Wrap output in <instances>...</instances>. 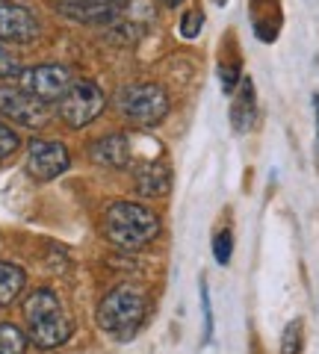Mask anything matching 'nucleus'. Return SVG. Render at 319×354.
I'll return each instance as SVG.
<instances>
[{"label": "nucleus", "mask_w": 319, "mask_h": 354, "mask_svg": "<svg viewBox=\"0 0 319 354\" xmlns=\"http://www.w3.org/2000/svg\"><path fill=\"white\" fill-rule=\"evenodd\" d=\"M39 18L30 9L0 0V41H12V44H30L39 39Z\"/></svg>", "instance_id": "obj_9"}, {"label": "nucleus", "mask_w": 319, "mask_h": 354, "mask_svg": "<svg viewBox=\"0 0 319 354\" xmlns=\"http://www.w3.org/2000/svg\"><path fill=\"white\" fill-rule=\"evenodd\" d=\"M18 145H21V142H18V133L0 121V162H3L6 157H12V153L18 151Z\"/></svg>", "instance_id": "obj_19"}, {"label": "nucleus", "mask_w": 319, "mask_h": 354, "mask_svg": "<svg viewBox=\"0 0 319 354\" xmlns=\"http://www.w3.org/2000/svg\"><path fill=\"white\" fill-rule=\"evenodd\" d=\"M89 157L98 165H104V169H127L130 165V142L122 136V133H107V136L92 142Z\"/></svg>", "instance_id": "obj_11"}, {"label": "nucleus", "mask_w": 319, "mask_h": 354, "mask_svg": "<svg viewBox=\"0 0 319 354\" xmlns=\"http://www.w3.org/2000/svg\"><path fill=\"white\" fill-rule=\"evenodd\" d=\"M230 127L234 133H248L257 121V92H255V83L251 77H243L239 80V88L234 95V104H230Z\"/></svg>", "instance_id": "obj_10"}, {"label": "nucleus", "mask_w": 319, "mask_h": 354, "mask_svg": "<svg viewBox=\"0 0 319 354\" xmlns=\"http://www.w3.org/2000/svg\"><path fill=\"white\" fill-rule=\"evenodd\" d=\"M163 3H166V6H183L186 0H163Z\"/></svg>", "instance_id": "obj_23"}, {"label": "nucleus", "mask_w": 319, "mask_h": 354, "mask_svg": "<svg viewBox=\"0 0 319 354\" xmlns=\"http://www.w3.org/2000/svg\"><path fill=\"white\" fill-rule=\"evenodd\" d=\"M313 109H316V136H319V95H313Z\"/></svg>", "instance_id": "obj_22"}, {"label": "nucleus", "mask_w": 319, "mask_h": 354, "mask_svg": "<svg viewBox=\"0 0 319 354\" xmlns=\"http://www.w3.org/2000/svg\"><path fill=\"white\" fill-rule=\"evenodd\" d=\"M69 165H71V153L60 139H33L30 142L27 171L36 177V180H42V183L57 180L60 174L69 171Z\"/></svg>", "instance_id": "obj_8"}, {"label": "nucleus", "mask_w": 319, "mask_h": 354, "mask_svg": "<svg viewBox=\"0 0 319 354\" xmlns=\"http://www.w3.org/2000/svg\"><path fill=\"white\" fill-rule=\"evenodd\" d=\"M69 3H77V6H86V3H89V6H95V3H107V0H69Z\"/></svg>", "instance_id": "obj_21"}, {"label": "nucleus", "mask_w": 319, "mask_h": 354, "mask_svg": "<svg viewBox=\"0 0 319 354\" xmlns=\"http://www.w3.org/2000/svg\"><path fill=\"white\" fill-rule=\"evenodd\" d=\"M213 257L219 266H228L230 257H234V234H230V227H222L213 236Z\"/></svg>", "instance_id": "obj_16"}, {"label": "nucleus", "mask_w": 319, "mask_h": 354, "mask_svg": "<svg viewBox=\"0 0 319 354\" xmlns=\"http://www.w3.org/2000/svg\"><path fill=\"white\" fill-rule=\"evenodd\" d=\"M201 316H204V342H210L213 339V304H210L207 281H201Z\"/></svg>", "instance_id": "obj_20"}, {"label": "nucleus", "mask_w": 319, "mask_h": 354, "mask_svg": "<svg viewBox=\"0 0 319 354\" xmlns=\"http://www.w3.org/2000/svg\"><path fill=\"white\" fill-rule=\"evenodd\" d=\"M24 319H27V337L39 348H60L71 339L74 322L62 310L60 298L48 286H39L24 298Z\"/></svg>", "instance_id": "obj_2"}, {"label": "nucleus", "mask_w": 319, "mask_h": 354, "mask_svg": "<svg viewBox=\"0 0 319 354\" xmlns=\"http://www.w3.org/2000/svg\"><path fill=\"white\" fill-rule=\"evenodd\" d=\"M0 115H6L9 121H15L21 127L39 130L51 121V106L39 97H33L30 92H24L18 83L12 86H0Z\"/></svg>", "instance_id": "obj_7"}, {"label": "nucleus", "mask_w": 319, "mask_h": 354, "mask_svg": "<svg viewBox=\"0 0 319 354\" xmlns=\"http://www.w3.org/2000/svg\"><path fill=\"white\" fill-rule=\"evenodd\" d=\"M160 216L136 201H113L104 209V236L122 251H139L160 234Z\"/></svg>", "instance_id": "obj_1"}, {"label": "nucleus", "mask_w": 319, "mask_h": 354, "mask_svg": "<svg viewBox=\"0 0 319 354\" xmlns=\"http://www.w3.org/2000/svg\"><path fill=\"white\" fill-rule=\"evenodd\" d=\"M304 351V322L290 319L281 334V354H302Z\"/></svg>", "instance_id": "obj_15"}, {"label": "nucleus", "mask_w": 319, "mask_h": 354, "mask_svg": "<svg viewBox=\"0 0 319 354\" xmlns=\"http://www.w3.org/2000/svg\"><path fill=\"white\" fill-rule=\"evenodd\" d=\"M104 106H107V97L101 92V86L92 80H74V86L60 101L57 113L62 118V124H69L71 130H83L104 113Z\"/></svg>", "instance_id": "obj_5"}, {"label": "nucleus", "mask_w": 319, "mask_h": 354, "mask_svg": "<svg viewBox=\"0 0 319 354\" xmlns=\"http://www.w3.org/2000/svg\"><path fill=\"white\" fill-rule=\"evenodd\" d=\"M18 86L30 92L33 97L45 104L53 101H62L65 92L74 86V74L69 65H60V62H45V65H33V68H24V74L18 77Z\"/></svg>", "instance_id": "obj_6"}, {"label": "nucleus", "mask_w": 319, "mask_h": 354, "mask_svg": "<svg viewBox=\"0 0 319 354\" xmlns=\"http://www.w3.org/2000/svg\"><path fill=\"white\" fill-rule=\"evenodd\" d=\"M169 186H172V174H169L166 165L148 162V165H142V169L136 171V189H139V195L160 198V195L169 192Z\"/></svg>", "instance_id": "obj_12"}, {"label": "nucleus", "mask_w": 319, "mask_h": 354, "mask_svg": "<svg viewBox=\"0 0 319 354\" xmlns=\"http://www.w3.org/2000/svg\"><path fill=\"white\" fill-rule=\"evenodd\" d=\"M30 337L12 322H0V354H27Z\"/></svg>", "instance_id": "obj_14"}, {"label": "nucleus", "mask_w": 319, "mask_h": 354, "mask_svg": "<svg viewBox=\"0 0 319 354\" xmlns=\"http://www.w3.org/2000/svg\"><path fill=\"white\" fill-rule=\"evenodd\" d=\"M24 74V65H21V59L15 57L12 50H6L3 44H0V80H15Z\"/></svg>", "instance_id": "obj_17"}, {"label": "nucleus", "mask_w": 319, "mask_h": 354, "mask_svg": "<svg viewBox=\"0 0 319 354\" xmlns=\"http://www.w3.org/2000/svg\"><path fill=\"white\" fill-rule=\"evenodd\" d=\"M27 286V272L15 263H3L0 260V307H9L18 301V295Z\"/></svg>", "instance_id": "obj_13"}, {"label": "nucleus", "mask_w": 319, "mask_h": 354, "mask_svg": "<svg viewBox=\"0 0 319 354\" xmlns=\"http://www.w3.org/2000/svg\"><path fill=\"white\" fill-rule=\"evenodd\" d=\"M148 310H151L148 292L136 283H122L101 298L95 319L98 328L113 339H130L148 319Z\"/></svg>", "instance_id": "obj_3"}, {"label": "nucleus", "mask_w": 319, "mask_h": 354, "mask_svg": "<svg viewBox=\"0 0 319 354\" xmlns=\"http://www.w3.org/2000/svg\"><path fill=\"white\" fill-rule=\"evenodd\" d=\"M116 106L122 113L125 121H130L134 127H157L163 124V118L169 115L172 101L169 92L157 83H127L118 88Z\"/></svg>", "instance_id": "obj_4"}, {"label": "nucleus", "mask_w": 319, "mask_h": 354, "mask_svg": "<svg viewBox=\"0 0 319 354\" xmlns=\"http://www.w3.org/2000/svg\"><path fill=\"white\" fill-rule=\"evenodd\" d=\"M201 27H204V15L198 12V9H186L178 30H181V36H183V39H198Z\"/></svg>", "instance_id": "obj_18"}]
</instances>
